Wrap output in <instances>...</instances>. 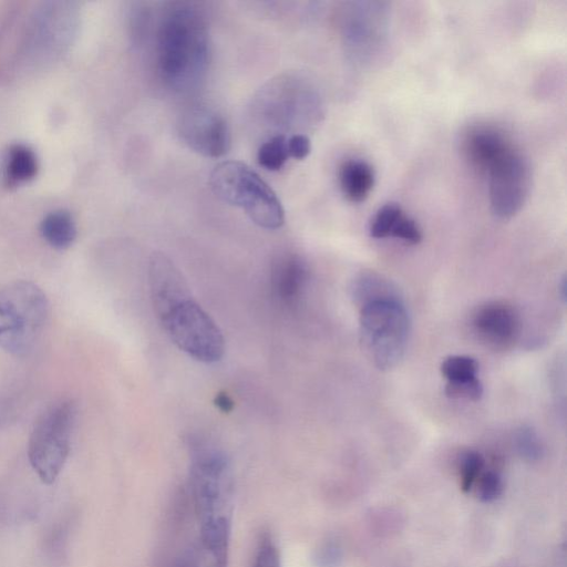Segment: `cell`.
I'll list each match as a JSON object with an SVG mask.
<instances>
[{
  "label": "cell",
  "instance_id": "8992f818",
  "mask_svg": "<svg viewBox=\"0 0 567 567\" xmlns=\"http://www.w3.org/2000/svg\"><path fill=\"white\" fill-rule=\"evenodd\" d=\"M411 329L403 300L369 303L360 309V341L374 365L381 370L396 367L402 360Z\"/></svg>",
  "mask_w": 567,
  "mask_h": 567
},
{
  "label": "cell",
  "instance_id": "6da1fadb",
  "mask_svg": "<svg viewBox=\"0 0 567 567\" xmlns=\"http://www.w3.org/2000/svg\"><path fill=\"white\" fill-rule=\"evenodd\" d=\"M155 35L156 66L163 83L179 93L195 90L210 60L209 29L203 11L190 2L169 3Z\"/></svg>",
  "mask_w": 567,
  "mask_h": 567
},
{
  "label": "cell",
  "instance_id": "52a82bcc",
  "mask_svg": "<svg viewBox=\"0 0 567 567\" xmlns=\"http://www.w3.org/2000/svg\"><path fill=\"white\" fill-rule=\"evenodd\" d=\"M156 316L169 339L189 357L205 363H214L223 358V333L192 295Z\"/></svg>",
  "mask_w": 567,
  "mask_h": 567
},
{
  "label": "cell",
  "instance_id": "d6986e66",
  "mask_svg": "<svg viewBox=\"0 0 567 567\" xmlns=\"http://www.w3.org/2000/svg\"><path fill=\"white\" fill-rule=\"evenodd\" d=\"M288 136L282 134L271 135L262 142L257 151V161L268 171H279L288 161Z\"/></svg>",
  "mask_w": 567,
  "mask_h": 567
},
{
  "label": "cell",
  "instance_id": "9a60e30c",
  "mask_svg": "<svg viewBox=\"0 0 567 567\" xmlns=\"http://www.w3.org/2000/svg\"><path fill=\"white\" fill-rule=\"evenodd\" d=\"M339 182L343 195L352 203L363 202L374 185V172L362 159H348L339 169Z\"/></svg>",
  "mask_w": 567,
  "mask_h": 567
},
{
  "label": "cell",
  "instance_id": "d6a6232c",
  "mask_svg": "<svg viewBox=\"0 0 567 567\" xmlns=\"http://www.w3.org/2000/svg\"><path fill=\"white\" fill-rule=\"evenodd\" d=\"M171 567H184L182 559L178 557Z\"/></svg>",
  "mask_w": 567,
  "mask_h": 567
},
{
  "label": "cell",
  "instance_id": "7402d4cb",
  "mask_svg": "<svg viewBox=\"0 0 567 567\" xmlns=\"http://www.w3.org/2000/svg\"><path fill=\"white\" fill-rule=\"evenodd\" d=\"M514 440L517 451L524 458L528 461H536L542 457V441L533 427L522 425L516 430Z\"/></svg>",
  "mask_w": 567,
  "mask_h": 567
},
{
  "label": "cell",
  "instance_id": "4fadbf2b",
  "mask_svg": "<svg viewBox=\"0 0 567 567\" xmlns=\"http://www.w3.org/2000/svg\"><path fill=\"white\" fill-rule=\"evenodd\" d=\"M309 277L305 261L297 255L279 256L271 267V288L278 301L288 308L301 298Z\"/></svg>",
  "mask_w": 567,
  "mask_h": 567
},
{
  "label": "cell",
  "instance_id": "8fae6325",
  "mask_svg": "<svg viewBox=\"0 0 567 567\" xmlns=\"http://www.w3.org/2000/svg\"><path fill=\"white\" fill-rule=\"evenodd\" d=\"M472 327L489 346L504 348L518 336L520 321L514 307L504 301L481 305L472 316Z\"/></svg>",
  "mask_w": 567,
  "mask_h": 567
},
{
  "label": "cell",
  "instance_id": "4dcf8cb0",
  "mask_svg": "<svg viewBox=\"0 0 567 567\" xmlns=\"http://www.w3.org/2000/svg\"><path fill=\"white\" fill-rule=\"evenodd\" d=\"M214 404L216 405V408H218V410H220L224 413L231 412L235 405L231 398L225 392H219L218 394H216L214 399Z\"/></svg>",
  "mask_w": 567,
  "mask_h": 567
},
{
  "label": "cell",
  "instance_id": "3957f363",
  "mask_svg": "<svg viewBox=\"0 0 567 567\" xmlns=\"http://www.w3.org/2000/svg\"><path fill=\"white\" fill-rule=\"evenodd\" d=\"M50 315L45 292L29 280L0 286V348L27 355L41 337Z\"/></svg>",
  "mask_w": 567,
  "mask_h": 567
},
{
  "label": "cell",
  "instance_id": "2e32d148",
  "mask_svg": "<svg viewBox=\"0 0 567 567\" xmlns=\"http://www.w3.org/2000/svg\"><path fill=\"white\" fill-rule=\"evenodd\" d=\"M35 152L28 145L16 143L9 146L4 157V179L16 186L32 179L38 172Z\"/></svg>",
  "mask_w": 567,
  "mask_h": 567
},
{
  "label": "cell",
  "instance_id": "603a6c76",
  "mask_svg": "<svg viewBox=\"0 0 567 567\" xmlns=\"http://www.w3.org/2000/svg\"><path fill=\"white\" fill-rule=\"evenodd\" d=\"M484 468V458L476 451H466L460 457V474L462 488L467 492L473 488Z\"/></svg>",
  "mask_w": 567,
  "mask_h": 567
},
{
  "label": "cell",
  "instance_id": "7c38bea8",
  "mask_svg": "<svg viewBox=\"0 0 567 567\" xmlns=\"http://www.w3.org/2000/svg\"><path fill=\"white\" fill-rule=\"evenodd\" d=\"M514 147L508 136L493 126H474L463 138L466 159L482 174H487Z\"/></svg>",
  "mask_w": 567,
  "mask_h": 567
},
{
  "label": "cell",
  "instance_id": "d4e9b609",
  "mask_svg": "<svg viewBox=\"0 0 567 567\" xmlns=\"http://www.w3.org/2000/svg\"><path fill=\"white\" fill-rule=\"evenodd\" d=\"M252 567H282L280 553L271 536L260 538Z\"/></svg>",
  "mask_w": 567,
  "mask_h": 567
},
{
  "label": "cell",
  "instance_id": "1f68e13d",
  "mask_svg": "<svg viewBox=\"0 0 567 567\" xmlns=\"http://www.w3.org/2000/svg\"><path fill=\"white\" fill-rule=\"evenodd\" d=\"M559 293L563 298V300H566V279L563 278L561 282L559 284Z\"/></svg>",
  "mask_w": 567,
  "mask_h": 567
},
{
  "label": "cell",
  "instance_id": "30bf717a",
  "mask_svg": "<svg viewBox=\"0 0 567 567\" xmlns=\"http://www.w3.org/2000/svg\"><path fill=\"white\" fill-rule=\"evenodd\" d=\"M295 79H279L258 96V112L270 125L289 130L302 120L305 110L317 107L316 96Z\"/></svg>",
  "mask_w": 567,
  "mask_h": 567
},
{
  "label": "cell",
  "instance_id": "ba28073f",
  "mask_svg": "<svg viewBox=\"0 0 567 567\" xmlns=\"http://www.w3.org/2000/svg\"><path fill=\"white\" fill-rule=\"evenodd\" d=\"M487 175L493 214L501 219L512 218L523 208L530 190L532 172L528 159L514 147Z\"/></svg>",
  "mask_w": 567,
  "mask_h": 567
},
{
  "label": "cell",
  "instance_id": "f1b7e54d",
  "mask_svg": "<svg viewBox=\"0 0 567 567\" xmlns=\"http://www.w3.org/2000/svg\"><path fill=\"white\" fill-rule=\"evenodd\" d=\"M287 143L289 156L296 159L306 158L311 151L310 140L303 133H295L289 135Z\"/></svg>",
  "mask_w": 567,
  "mask_h": 567
},
{
  "label": "cell",
  "instance_id": "44dd1931",
  "mask_svg": "<svg viewBox=\"0 0 567 567\" xmlns=\"http://www.w3.org/2000/svg\"><path fill=\"white\" fill-rule=\"evenodd\" d=\"M403 214L396 204H385L375 214L370 226V235L373 238L390 236L395 223Z\"/></svg>",
  "mask_w": 567,
  "mask_h": 567
},
{
  "label": "cell",
  "instance_id": "9c48e42d",
  "mask_svg": "<svg viewBox=\"0 0 567 567\" xmlns=\"http://www.w3.org/2000/svg\"><path fill=\"white\" fill-rule=\"evenodd\" d=\"M181 138L195 152L220 157L230 146V132L225 118L204 105H190L181 114L177 122Z\"/></svg>",
  "mask_w": 567,
  "mask_h": 567
},
{
  "label": "cell",
  "instance_id": "ffe728a7",
  "mask_svg": "<svg viewBox=\"0 0 567 567\" xmlns=\"http://www.w3.org/2000/svg\"><path fill=\"white\" fill-rule=\"evenodd\" d=\"M478 363L468 355H451L441 363V372L447 381H466L477 378Z\"/></svg>",
  "mask_w": 567,
  "mask_h": 567
},
{
  "label": "cell",
  "instance_id": "5bb4252c",
  "mask_svg": "<svg viewBox=\"0 0 567 567\" xmlns=\"http://www.w3.org/2000/svg\"><path fill=\"white\" fill-rule=\"evenodd\" d=\"M350 296L360 309L377 301L402 300L398 287L374 271L358 275L351 282Z\"/></svg>",
  "mask_w": 567,
  "mask_h": 567
},
{
  "label": "cell",
  "instance_id": "7a4b0ae2",
  "mask_svg": "<svg viewBox=\"0 0 567 567\" xmlns=\"http://www.w3.org/2000/svg\"><path fill=\"white\" fill-rule=\"evenodd\" d=\"M188 485L199 523V539L229 546L235 485L230 462L215 444L202 437L188 439Z\"/></svg>",
  "mask_w": 567,
  "mask_h": 567
},
{
  "label": "cell",
  "instance_id": "277c9868",
  "mask_svg": "<svg viewBox=\"0 0 567 567\" xmlns=\"http://www.w3.org/2000/svg\"><path fill=\"white\" fill-rule=\"evenodd\" d=\"M209 184L224 202L240 207L259 227L280 228L285 209L274 189L248 165L238 161L217 164L210 173Z\"/></svg>",
  "mask_w": 567,
  "mask_h": 567
},
{
  "label": "cell",
  "instance_id": "e0dca14e",
  "mask_svg": "<svg viewBox=\"0 0 567 567\" xmlns=\"http://www.w3.org/2000/svg\"><path fill=\"white\" fill-rule=\"evenodd\" d=\"M43 239L55 249L70 247L76 238V224L70 212L56 209L48 213L41 224Z\"/></svg>",
  "mask_w": 567,
  "mask_h": 567
},
{
  "label": "cell",
  "instance_id": "cb8c5ba5",
  "mask_svg": "<svg viewBox=\"0 0 567 567\" xmlns=\"http://www.w3.org/2000/svg\"><path fill=\"white\" fill-rule=\"evenodd\" d=\"M444 392L452 399L478 401L483 395V385L478 378L466 381H447Z\"/></svg>",
  "mask_w": 567,
  "mask_h": 567
},
{
  "label": "cell",
  "instance_id": "5b68a950",
  "mask_svg": "<svg viewBox=\"0 0 567 567\" xmlns=\"http://www.w3.org/2000/svg\"><path fill=\"white\" fill-rule=\"evenodd\" d=\"M78 406L73 399H60L39 415L28 442V457L39 478L53 483L60 475L71 450Z\"/></svg>",
  "mask_w": 567,
  "mask_h": 567
},
{
  "label": "cell",
  "instance_id": "f546056e",
  "mask_svg": "<svg viewBox=\"0 0 567 567\" xmlns=\"http://www.w3.org/2000/svg\"><path fill=\"white\" fill-rule=\"evenodd\" d=\"M340 559L339 548L328 543L323 545L316 554V565L318 567H334Z\"/></svg>",
  "mask_w": 567,
  "mask_h": 567
},
{
  "label": "cell",
  "instance_id": "83f0119b",
  "mask_svg": "<svg viewBox=\"0 0 567 567\" xmlns=\"http://www.w3.org/2000/svg\"><path fill=\"white\" fill-rule=\"evenodd\" d=\"M390 236L409 244H419L422 240V233L416 221L404 214L395 223Z\"/></svg>",
  "mask_w": 567,
  "mask_h": 567
},
{
  "label": "cell",
  "instance_id": "484cf974",
  "mask_svg": "<svg viewBox=\"0 0 567 567\" xmlns=\"http://www.w3.org/2000/svg\"><path fill=\"white\" fill-rule=\"evenodd\" d=\"M69 522H60L49 533L45 539V550L51 559L61 560L65 550L69 534Z\"/></svg>",
  "mask_w": 567,
  "mask_h": 567
},
{
  "label": "cell",
  "instance_id": "ac0fdd59",
  "mask_svg": "<svg viewBox=\"0 0 567 567\" xmlns=\"http://www.w3.org/2000/svg\"><path fill=\"white\" fill-rule=\"evenodd\" d=\"M183 554L186 567H228L229 546L210 545L198 538Z\"/></svg>",
  "mask_w": 567,
  "mask_h": 567
},
{
  "label": "cell",
  "instance_id": "4316f807",
  "mask_svg": "<svg viewBox=\"0 0 567 567\" xmlns=\"http://www.w3.org/2000/svg\"><path fill=\"white\" fill-rule=\"evenodd\" d=\"M475 485L480 498L485 502L495 499L503 488L502 478L494 471L482 472Z\"/></svg>",
  "mask_w": 567,
  "mask_h": 567
}]
</instances>
